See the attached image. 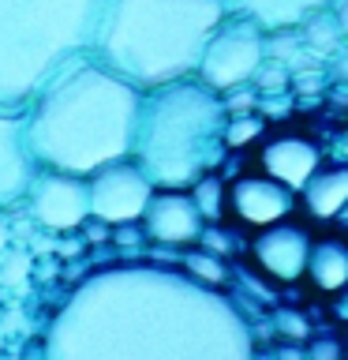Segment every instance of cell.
Segmentation results:
<instances>
[{"label": "cell", "mask_w": 348, "mask_h": 360, "mask_svg": "<svg viewBox=\"0 0 348 360\" xmlns=\"http://www.w3.org/2000/svg\"><path fill=\"white\" fill-rule=\"evenodd\" d=\"M266 34L251 19L225 11V19L213 27V34L202 45V56L195 64V75L213 90H229L236 83H251L258 64L266 60Z\"/></svg>", "instance_id": "6"}, {"label": "cell", "mask_w": 348, "mask_h": 360, "mask_svg": "<svg viewBox=\"0 0 348 360\" xmlns=\"http://www.w3.org/2000/svg\"><path fill=\"white\" fill-rule=\"evenodd\" d=\"M221 101L229 112H243V109H258V90L255 83H236L229 90H221Z\"/></svg>", "instance_id": "21"}, {"label": "cell", "mask_w": 348, "mask_h": 360, "mask_svg": "<svg viewBox=\"0 0 348 360\" xmlns=\"http://www.w3.org/2000/svg\"><path fill=\"white\" fill-rule=\"evenodd\" d=\"M184 270L195 281H202V285H210V289H221L225 281H229V270H225V263H221V255H213V252H202L199 244H191V248H184Z\"/></svg>", "instance_id": "19"}, {"label": "cell", "mask_w": 348, "mask_h": 360, "mask_svg": "<svg viewBox=\"0 0 348 360\" xmlns=\"http://www.w3.org/2000/svg\"><path fill=\"white\" fill-rule=\"evenodd\" d=\"M303 281H311V289L326 292V297H333V292H341L348 285V248L337 229H319L311 236Z\"/></svg>", "instance_id": "16"}, {"label": "cell", "mask_w": 348, "mask_h": 360, "mask_svg": "<svg viewBox=\"0 0 348 360\" xmlns=\"http://www.w3.org/2000/svg\"><path fill=\"white\" fill-rule=\"evenodd\" d=\"M344 199H348V169L341 162L337 165L322 162L307 176V184L296 191V214L311 229H333L344 210Z\"/></svg>", "instance_id": "14"}, {"label": "cell", "mask_w": 348, "mask_h": 360, "mask_svg": "<svg viewBox=\"0 0 348 360\" xmlns=\"http://www.w3.org/2000/svg\"><path fill=\"white\" fill-rule=\"evenodd\" d=\"M101 0H0V109H22L38 83L94 34Z\"/></svg>", "instance_id": "5"}, {"label": "cell", "mask_w": 348, "mask_h": 360, "mask_svg": "<svg viewBox=\"0 0 348 360\" xmlns=\"http://www.w3.org/2000/svg\"><path fill=\"white\" fill-rule=\"evenodd\" d=\"M255 162H258L255 169H262L266 176H274L285 188L300 191L303 184H307V176L326 162V158H322V146L314 139H307V135L281 131V135H269V139L258 146Z\"/></svg>", "instance_id": "12"}, {"label": "cell", "mask_w": 348, "mask_h": 360, "mask_svg": "<svg viewBox=\"0 0 348 360\" xmlns=\"http://www.w3.org/2000/svg\"><path fill=\"white\" fill-rule=\"evenodd\" d=\"M34 169H38V162L27 146L22 109H0V210L22 202Z\"/></svg>", "instance_id": "13"}, {"label": "cell", "mask_w": 348, "mask_h": 360, "mask_svg": "<svg viewBox=\"0 0 348 360\" xmlns=\"http://www.w3.org/2000/svg\"><path fill=\"white\" fill-rule=\"evenodd\" d=\"M314 229L300 214H288L274 225H262L251 236V259L262 270V278L277 281V285H296L303 281V266H307Z\"/></svg>", "instance_id": "10"}, {"label": "cell", "mask_w": 348, "mask_h": 360, "mask_svg": "<svg viewBox=\"0 0 348 360\" xmlns=\"http://www.w3.org/2000/svg\"><path fill=\"white\" fill-rule=\"evenodd\" d=\"M229 109L221 90L199 75H180L168 83L139 90L128 158L142 169L154 188H191L202 173L221 169Z\"/></svg>", "instance_id": "4"}, {"label": "cell", "mask_w": 348, "mask_h": 360, "mask_svg": "<svg viewBox=\"0 0 348 360\" xmlns=\"http://www.w3.org/2000/svg\"><path fill=\"white\" fill-rule=\"evenodd\" d=\"M225 180H229L225 184V221H236L247 233L296 214V191L274 176H266L262 169H247V173H236Z\"/></svg>", "instance_id": "7"}, {"label": "cell", "mask_w": 348, "mask_h": 360, "mask_svg": "<svg viewBox=\"0 0 348 360\" xmlns=\"http://www.w3.org/2000/svg\"><path fill=\"white\" fill-rule=\"evenodd\" d=\"M195 244L202 248V252H213V255H229L232 252V244H229V236H225V221H202V229L195 236Z\"/></svg>", "instance_id": "20"}, {"label": "cell", "mask_w": 348, "mask_h": 360, "mask_svg": "<svg viewBox=\"0 0 348 360\" xmlns=\"http://www.w3.org/2000/svg\"><path fill=\"white\" fill-rule=\"evenodd\" d=\"M30 218L49 233H75L79 221L90 214V199H86V176L75 173H60V169H34L27 195Z\"/></svg>", "instance_id": "8"}, {"label": "cell", "mask_w": 348, "mask_h": 360, "mask_svg": "<svg viewBox=\"0 0 348 360\" xmlns=\"http://www.w3.org/2000/svg\"><path fill=\"white\" fill-rule=\"evenodd\" d=\"M225 184H229V180L221 176V169H210V173H202L195 184L187 188V195L195 202L202 221H225Z\"/></svg>", "instance_id": "17"}, {"label": "cell", "mask_w": 348, "mask_h": 360, "mask_svg": "<svg viewBox=\"0 0 348 360\" xmlns=\"http://www.w3.org/2000/svg\"><path fill=\"white\" fill-rule=\"evenodd\" d=\"M154 184L142 176V169L131 158L109 162L94 169L86 176V199H90V214L101 218L105 225H120V221H139V214L150 199Z\"/></svg>", "instance_id": "9"}, {"label": "cell", "mask_w": 348, "mask_h": 360, "mask_svg": "<svg viewBox=\"0 0 348 360\" xmlns=\"http://www.w3.org/2000/svg\"><path fill=\"white\" fill-rule=\"evenodd\" d=\"M262 135H266V120L258 109L229 112V120H225V146L229 150H251V146H258Z\"/></svg>", "instance_id": "18"}, {"label": "cell", "mask_w": 348, "mask_h": 360, "mask_svg": "<svg viewBox=\"0 0 348 360\" xmlns=\"http://www.w3.org/2000/svg\"><path fill=\"white\" fill-rule=\"evenodd\" d=\"M139 86L86 49L60 60L22 105V131L41 169L90 176L131 150Z\"/></svg>", "instance_id": "2"}, {"label": "cell", "mask_w": 348, "mask_h": 360, "mask_svg": "<svg viewBox=\"0 0 348 360\" xmlns=\"http://www.w3.org/2000/svg\"><path fill=\"white\" fill-rule=\"evenodd\" d=\"M337 0H225V11L251 19L262 34H288L326 15Z\"/></svg>", "instance_id": "15"}, {"label": "cell", "mask_w": 348, "mask_h": 360, "mask_svg": "<svg viewBox=\"0 0 348 360\" xmlns=\"http://www.w3.org/2000/svg\"><path fill=\"white\" fill-rule=\"evenodd\" d=\"M225 0H101L86 53L131 86L195 75Z\"/></svg>", "instance_id": "3"}, {"label": "cell", "mask_w": 348, "mask_h": 360, "mask_svg": "<svg viewBox=\"0 0 348 360\" xmlns=\"http://www.w3.org/2000/svg\"><path fill=\"white\" fill-rule=\"evenodd\" d=\"M53 360H247L251 323L229 292L157 263L86 274L41 334Z\"/></svg>", "instance_id": "1"}, {"label": "cell", "mask_w": 348, "mask_h": 360, "mask_svg": "<svg viewBox=\"0 0 348 360\" xmlns=\"http://www.w3.org/2000/svg\"><path fill=\"white\" fill-rule=\"evenodd\" d=\"M139 225H142L146 240L184 252V248L195 244L202 218L187 195V188H154L142 214H139Z\"/></svg>", "instance_id": "11"}]
</instances>
